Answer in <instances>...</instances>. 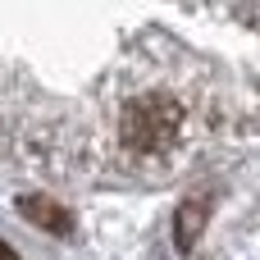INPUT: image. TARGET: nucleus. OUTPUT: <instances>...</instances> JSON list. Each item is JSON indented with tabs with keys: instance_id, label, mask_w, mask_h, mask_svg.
<instances>
[{
	"instance_id": "7ed1b4c3",
	"label": "nucleus",
	"mask_w": 260,
	"mask_h": 260,
	"mask_svg": "<svg viewBox=\"0 0 260 260\" xmlns=\"http://www.w3.org/2000/svg\"><path fill=\"white\" fill-rule=\"evenodd\" d=\"M201 229H206V201L201 197L197 201H183V210H178V247L192 251L197 238H201Z\"/></svg>"
},
{
	"instance_id": "f257e3e1",
	"label": "nucleus",
	"mask_w": 260,
	"mask_h": 260,
	"mask_svg": "<svg viewBox=\"0 0 260 260\" xmlns=\"http://www.w3.org/2000/svg\"><path fill=\"white\" fill-rule=\"evenodd\" d=\"M183 123H187V114L174 96H142V101L123 105L119 137L133 155H165L183 137Z\"/></svg>"
},
{
	"instance_id": "20e7f679",
	"label": "nucleus",
	"mask_w": 260,
	"mask_h": 260,
	"mask_svg": "<svg viewBox=\"0 0 260 260\" xmlns=\"http://www.w3.org/2000/svg\"><path fill=\"white\" fill-rule=\"evenodd\" d=\"M0 260H18V256H14V247H9V242H0Z\"/></svg>"
},
{
	"instance_id": "f03ea898",
	"label": "nucleus",
	"mask_w": 260,
	"mask_h": 260,
	"mask_svg": "<svg viewBox=\"0 0 260 260\" xmlns=\"http://www.w3.org/2000/svg\"><path fill=\"white\" fill-rule=\"evenodd\" d=\"M18 215H23L27 224L55 233V238H69V233H73V215H69L59 201H50L46 192H27V197H18Z\"/></svg>"
}]
</instances>
